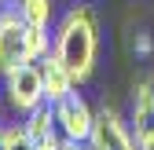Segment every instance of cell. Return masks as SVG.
Masks as SVG:
<instances>
[{"label":"cell","instance_id":"cell-1","mask_svg":"<svg viewBox=\"0 0 154 150\" xmlns=\"http://www.w3.org/2000/svg\"><path fill=\"white\" fill-rule=\"evenodd\" d=\"M51 51L59 55V62L70 70L77 84H85L95 70V55H99V18L88 4H73L51 33Z\"/></svg>","mask_w":154,"mask_h":150},{"label":"cell","instance_id":"cell-2","mask_svg":"<svg viewBox=\"0 0 154 150\" xmlns=\"http://www.w3.org/2000/svg\"><path fill=\"white\" fill-rule=\"evenodd\" d=\"M0 77H4V103L15 110V114L26 117L29 110H37L41 103H48L44 81H41V66H37V62H18L8 73H0Z\"/></svg>","mask_w":154,"mask_h":150},{"label":"cell","instance_id":"cell-3","mask_svg":"<svg viewBox=\"0 0 154 150\" xmlns=\"http://www.w3.org/2000/svg\"><path fill=\"white\" fill-rule=\"evenodd\" d=\"M51 114H55V128H59V136H66V139H88V136H92L95 110H92V103H88L77 88L51 103Z\"/></svg>","mask_w":154,"mask_h":150},{"label":"cell","instance_id":"cell-4","mask_svg":"<svg viewBox=\"0 0 154 150\" xmlns=\"http://www.w3.org/2000/svg\"><path fill=\"white\" fill-rule=\"evenodd\" d=\"M18 62H33L29 26L18 11H0V73H8Z\"/></svg>","mask_w":154,"mask_h":150},{"label":"cell","instance_id":"cell-5","mask_svg":"<svg viewBox=\"0 0 154 150\" xmlns=\"http://www.w3.org/2000/svg\"><path fill=\"white\" fill-rule=\"evenodd\" d=\"M88 143H92V150H140L132 128L121 121V114L114 106H99V110H95Z\"/></svg>","mask_w":154,"mask_h":150},{"label":"cell","instance_id":"cell-6","mask_svg":"<svg viewBox=\"0 0 154 150\" xmlns=\"http://www.w3.org/2000/svg\"><path fill=\"white\" fill-rule=\"evenodd\" d=\"M132 136L140 150H154V81L143 77L132 88Z\"/></svg>","mask_w":154,"mask_h":150},{"label":"cell","instance_id":"cell-7","mask_svg":"<svg viewBox=\"0 0 154 150\" xmlns=\"http://www.w3.org/2000/svg\"><path fill=\"white\" fill-rule=\"evenodd\" d=\"M37 66H41V81H44V95H48V103L63 99L66 92L77 88V81L70 77V70L59 62V55H55V51H48L44 59H37Z\"/></svg>","mask_w":154,"mask_h":150},{"label":"cell","instance_id":"cell-8","mask_svg":"<svg viewBox=\"0 0 154 150\" xmlns=\"http://www.w3.org/2000/svg\"><path fill=\"white\" fill-rule=\"evenodd\" d=\"M22 124H26V136H29V143H33V146H44V143H55V139H59L51 103H41L37 110H29Z\"/></svg>","mask_w":154,"mask_h":150},{"label":"cell","instance_id":"cell-9","mask_svg":"<svg viewBox=\"0 0 154 150\" xmlns=\"http://www.w3.org/2000/svg\"><path fill=\"white\" fill-rule=\"evenodd\" d=\"M18 15H22L29 26L48 29L55 22V0H18Z\"/></svg>","mask_w":154,"mask_h":150},{"label":"cell","instance_id":"cell-10","mask_svg":"<svg viewBox=\"0 0 154 150\" xmlns=\"http://www.w3.org/2000/svg\"><path fill=\"white\" fill-rule=\"evenodd\" d=\"M4 150H33V143L26 136V124H8L4 128Z\"/></svg>","mask_w":154,"mask_h":150},{"label":"cell","instance_id":"cell-11","mask_svg":"<svg viewBox=\"0 0 154 150\" xmlns=\"http://www.w3.org/2000/svg\"><path fill=\"white\" fill-rule=\"evenodd\" d=\"M132 51H136L140 59H147V55L154 51V40H150V33H136V40H132Z\"/></svg>","mask_w":154,"mask_h":150},{"label":"cell","instance_id":"cell-12","mask_svg":"<svg viewBox=\"0 0 154 150\" xmlns=\"http://www.w3.org/2000/svg\"><path fill=\"white\" fill-rule=\"evenodd\" d=\"M59 150H92V143H88V139H66V136H63V139H59Z\"/></svg>","mask_w":154,"mask_h":150},{"label":"cell","instance_id":"cell-13","mask_svg":"<svg viewBox=\"0 0 154 150\" xmlns=\"http://www.w3.org/2000/svg\"><path fill=\"white\" fill-rule=\"evenodd\" d=\"M0 132H4V103H0Z\"/></svg>","mask_w":154,"mask_h":150}]
</instances>
